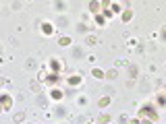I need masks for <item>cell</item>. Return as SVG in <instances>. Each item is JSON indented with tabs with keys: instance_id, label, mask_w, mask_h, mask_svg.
<instances>
[{
	"instance_id": "6da1fadb",
	"label": "cell",
	"mask_w": 166,
	"mask_h": 124,
	"mask_svg": "<svg viewBox=\"0 0 166 124\" xmlns=\"http://www.w3.org/2000/svg\"><path fill=\"white\" fill-rule=\"evenodd\" d=\"M137 118H145V120L156 122V120H158V112H156L154 103H145V106H141V108H139V116H137Z\"/></svg>"
},
{
	"instance_id": "7a4b0ae2",
	"label": "cell",
	"mask_w": 166,
	"mask_h": 124,
	"mask_svg": "<svg viewBox=\"0 0 166 124\" xmlns=\"http://www.w3.org/2000/svg\"><path fill=\"white\" fill-rule=\"evenodd\" d=\"M0 108H2V110H10V108H13V97L2 93V95H0Z\"/></svg>"
},
{
	"instance_id": "3957f363",
	"label": "cell",
	"mask_w": 166,
	"mask_h": 124,
	"mask_svg": "<svg viewBox=\"0 0 166 124\" xmlns=\"http://www.w3.org/2000/svg\"><path fill=\"white\" fill-rule=\"evenodd\" d=\"M48 66H50L52 75H58V73H60V68H62V66H60V62H58L56 58H50V60H48Z\"/></svg>"
},
{
	"instance_id": "277c9868",
	"label": "cell",
	"mask_w": 166,
	"mask_h": 124,
	"mask_svg": "<svg viewBox=\"0 0 166 124\" xmlns=\"http://www.w3.org/2000/svg\"><path fill=\"white\" fill-rule=\"evenodd\" d=\"M67 83H69L71 87H77V85H81V83H83V77H81V75H73V77L67 79Z\"/></svg>"
},
{
	"instance_id": "5b68a950",
	"label": "cell",
	"mask_w": 166,
	"mask_h": 124,
	"mask_svg": "<svg viewBox=\"0 0 166 124\" xmlns=\"http://www.w3.org/2000/svg\"><path fill=\"white\" fill-rule=\"evenodd\" d=\"M50 97H52L54 101H60V99L64 97V93H62L60 89H56V87H54V89H50Z\"/></svg>"
},
{
	"instance_id": "8992f818",
	"label": "cell",
	"mask_w": 166,
	"mask_h": 124,
	"mask_svg": "<svg viewBox=\"0 0 166 124\" xmlns=\"http://www.w3.org/2000/svg\"><path fill=\"white\" fill-rule=\"evenodd\" d=\"M42 33H44V35H52V33H54L52 23H42Z\"/></svg>"
},
{
	"instance_id": "52a82bcc",
	"label": "cell",
	"mask_w": 166,
	"mask_h": 124,
	"mask_svg": "<svg viewBox=\"0 0 166 124\" xmlns=\"http://www.w3.org/2000/svg\"><path fill=\"white\" fill-rule=\"evenodd\" d=\"M91 77H93V79H104L106 73H104L102 68H93V70H91Z\"/></svg>"
},
{
	"instance_id": "ba28073f",
	"label": "cell",
	"mask_w": 166,
	"mask_h": 124,
	"mask_svg": "<svg viewBox=\"0 0 166 124\" xmlns=\"http://www.w3.org/2000/svg\"><path fill=\"white\" fill-rule=\"evenodd\" d=\"M133 19V8H127V10H123V21L127 23V21H131Z\"/></svg>"
},
{
	"instance_id": "9c48e42d",
	"label": "cell",
	"mask_w": 166,
	"mask_h": 124,
	"mask_svg": "<svg viewBox=\"0 0 166 124\" xmlns=\"http://www.w3.org/2000/svg\"><path fill=\"white\" fill-rule=\"evenodd\" d=\"M89 10H91V12H96V15H98V12H100V10H102V8H100V2H96V0H93V2H89Z\"/></svg>"
},
{
	"instance_id": "30bf717a",
	"label": "cell",
	"mask_w": 166,
	"mask_h": 124,
	"mask_svg": "<svg viewBox=\"0 0 166 124\" xmlns=\"http://www.w3.org/2000/svg\"><path fill=\"white\" fill-rule=\"evenodd\" d=\"M71 43H73L71 37H60V40H58V45H60V48H67V45H71Z\"/></svg>"
},
{
	"instance_id": "8fae6325",
	"label": "cell",
	"mask_w": 166,
	"mask_h": 124,
	"mask_svg": "<svg viewBox=\"0 0 166 124\" xmlns=\"http://www.w3.org/2000/svg\"><path fill=\"white\" fill-rule=\"evenodd\" d=\"M48 77H50V75H48V70H40L38 81H40V83H46V81H48Z\"/></svg>"
},
{
	"instance_id": "7c38bea8",
	"label": "cell",
	"mask_w": 166,
	"mask_h": 124,
	"mask_svg": "<svg viewBox=\"0 0 166 124\" xmlns=\"http://www.w3.org/2000/svg\"><path fill=\"white\" fill-rule=\"evenodd\" d=\"M156 103H158L160 108H162V106H164V103H166V97H164V93H162V91L158 93V97H156Z\"/></svg>"
},
{
	"instance_id": "4fadbf2b",
	"label": "cell",
	"mask_w": 166,
	"mask_h": 124,
	"mask_svg": "<svg viewBox=\"0 0 166 124\" xmlns=\"http://www.w3.org/2000/svg\"><path fill=\"white\" fill-rule=\"evenodd\" d=\"M110 101H112V99H110V97H108V95H106V97H102V99H100V101H98V106H100V108H106V106H108V103H110Z\"/></svg>"
},
{
	"instance_id": "5bb4252c",
	"label": "cell",
	"mask_w": 166,
	"mask_h": 124,
	"mask_svg": "<svg viewBox=\"0 0 166 124\" xmlns=\"http://www.w3.org/2000/svg\"><path fill=\"white\" fill-rule=\"evenodd\" d=\"M110 120H112V118H110L108 114H104V116H100V118H98V124H108Z\"/></svg>"
},
{
	"instance_id": "9a60e30c",
	"label": "cell",
	"mask_w": 166,
	"mask_h": 124,
	"mask_svg": "<svg viewBox=\"0 0 166 124\" xmlns=\"http://www.w3.org/2000/svg\"><path fill=\"white\" fill-rule=\"evenodd\" d=\"M96 23H98L100 27H102V25H106V19L102 17V12H98V15H96Z\"/></svg>"
},
{
	"instance_id": "2e32d148",
	"label": "cell",
	"mask_w": 166,
	"mask_h": 124,
	"mask_svg": "<svg viewBox=\"0 0 166 124\" xmlns=\"http://www.w3.org/2000/svg\"><path fill=\"white\" fill-rule=\"evenodd\" d=\"M85 43H87V45H96V43H98V37H96V35H89V37L85 40Z\"/></svg>"
},
{
	"instance_id": "e0dca14e",
	"label": "cell",
	"mask_w": 166,
	"mask_h": 124,
	"mask_svg": "<svg viewBox=\"0 0 166 124\" xmlns=\"http://www.w3.org/2000/svg\"><path fill=\"white\" fill-rule=\"evenodd\" d=\"M110 10H112V15H114V12H121V4H116V2H110Z\"/></svg>"
},
{
	"instance_id": "ac0fdd59",
	"label": "cell",
	"mask_w": 166,
	"mask_h": 124,
	"mask_svg": "<svg viewBox=\"0 0 166 124\" xmlns=\"http://www.w3.org/2000/svg\"><path fill=\"white\" fill-rule=\"evenodd\" d=\"M106 77H108V79H116V77H119V70L114 68V70H110V73H106Z\"/></svg>"
},
{
	"instance_id": "d6986e66",
	"label": "cell",
	"mask_w": 166,
	"mask_h": 124,
	"mask_svg": "<svg viewBox=\"0 0 166 124\" xmlns=\"http://www.w3.org/2000/svg\"><path fill=\"white\" fill-rule=\"evenodd\" d=\"M23 118H25V114H23V112H19V114H15V122H21Z\"/></svg>"
},
{
	"instance_id": "ffe728a7",
	"label": "cell",
	"mask_w": 166,
	"mask_h": 124,
	"mask_svg": "<svg viewBox=\"0 0 166 124\" xmlns=\"http://www.w3.org/2000/svg\"><path fill=\"white\" fill-rule=\"evenodd\" d=\"M139 124H156V122H152V120H145V118H139Z\"/></svg>"
},
{
	"instance_id": "44dd1931",
	"label": "cell",
	"mask_w": 166,
	"mask_h": 124,
	"mask_svg": "<svg viewBox=\"0 0 166 124\" xmlns=\"http://www.w3.org/2000/svg\"><path fill=\"white\" fill-rule=\"evenodd\" d=\"M131 77H133V79L137 77V68H135V66H131Z\"/></svg>"
},
{
	"instance_id": "7402d4cb",
	"label": "cell",
	"mask_w": 166,
	"mask_h": 124,
	"mask_svg": "<svg viewBox=\"0 0 166 124\" xmlns=\"http://www.w3.org/2000/svg\"><path fill=\"white\" fill-rule=\"evenodd\" d=\"M131 124H139V118H135V120H131Z\"/></svg>"
},
{
	"instance_id": "603a6c76",
	"label": "cell",
	"mask_w": 166,
	"mask_h": 124,
	"mask_svg": "<svg viewBox=\"0 0 166 124\" xmlns=\"http://www.w3.org/2000/svg\"><path fill=\"white\" fill-rule=\"evenodd\" d=\"M2 85H4V79H0V87H2Z\"/></svg>"
}]
</instances>
